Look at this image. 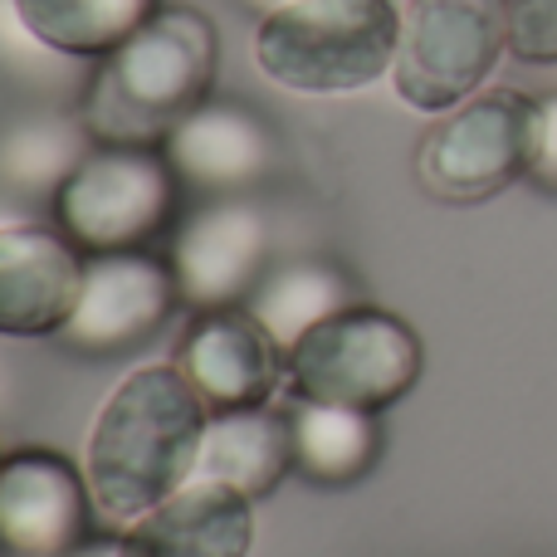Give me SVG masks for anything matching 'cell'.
I'll return each instance as SVG.
<instances>
[{
	"instance_id": "ac0fdd59",
	"label": "cell",
	"mask_w": 557,
	"mask_h": 557,
	"mask_svg": "<svg viewBox=\"0 0 557 557\" xmlns=\"http://www.w3.org/2000/svg\"><path fill=\"white\" fill-rule=\"evenodd\" d=\"M245 308L270 327L274 343L288 352V347L304 333H313L323 318L352 308V284H347L343 270H333V264H323V260H298V264H284V270L264 274L260 284H255V294L245 298Z\"/></svg>"
},
{
	"instance_id": "30bf717a",
	"label": "cell",
	"mask_w": 557,
	"mask_h": 557,
	"mask_svg": "<svg viewBox=\"0 0 557 557\" xmlns=\"http://www.w3.org/2000/svg\"><path fill=\"white\" fill-rule=\"evenodd\" d=\"M176 367L211 411H240V406H264L278 392L288 376V352L250 308L231 304L191 318L176 347Z\"/></svg>"
},
{
	"instance_id": "d6986e66",
	"label": "cell",
	"mask_w": 557,
	"mask_h": 557,
	"mask_svg": "<svg viewBox=\"0 0 557 557\" xmlns=\"http://www.w3.org/2000/svg\"><path fill=\"white\" fill-rule=\"evenodd\" d=\"M84 123H59V117H35L20 123L0 137V182L15 191H39L49 186V196L59 191L69 172L78 166L84 147Z\"/></svg>"
},
{
	"instance_id": "7402d4cb",
	"label": "cell",
	"mask_w": 557,
	"mask_h": 557,
	"mask_svg": "<svg viewBox=\"0 0 557 557\" xmlns=\"http://www.w3.org/2000/svg\"><path fill=\"white\" fill-rule=\"evenodd\" d=\"M69 557H117V539H94V543H78Z\"/></svg>"
},
{
	"instance_id": "7c38bea8",
	"label": "cell",
	"mask_w": 557,
	"mask_h": 557,
	"mask_svg": "<svg viewBox=\"0 0 557 557\" xmlns=\"http://www.w3.org/2000/svg\"><path fill=\"white\" fill-rule=\"evenodd\" d=\"M84 288V250L59 225H0V337H54Z\"/></svg>"
},
{
	"instance_id": "5bb4252c",
	"label": "cell",
	"mask_w": 557,
	"mask_h": 557,
	"mask_svg": "<svg viewBox=\"0 0 557 557\" xmlns=\"http://www.w3.org/2000/svg\"><path fill=\"white\" fill-rule=\"evenodd\" d=\"M255 543V504L225 484L191 480L147 519L127 523L117 557H245Z\"/></svg>"
},
{
	"instance_id": "9c48e42d",
	"label": "cell",
	"mask_w": 557,
	"mask_h": 557,
	"mask_svg": "<svg viewBox=\"0 0 557 557\" xmlns=\"http://www.w3.org/2000/svg\"><path fill=\"white\" fill-rule=\"evenodd\" d=\"M264 260H270V221L245 196H211L191 215H182L166 255L182 304H191L196 313L245 304L264 278Z\"/></svg>"
},
{
	"instance_id": "ffe728a7",
	"label": "cell",
	"mask_w": 557,
	"mask_h": 557,
	"mask_svg": "<svg viewBox=\"0 0 557 557\" xmlns=\"http://www.w3.org/2000/svg\"><path fill=\"white\" fill-rule=\"evenodd\" d=\"M509 54L557 64V0H509Z\"/></svg>"
},
{
	"instance_id": "7a4b0ae2",
	"label": "cell",
	"mask_w": 557,
	"mask_h": 557,
	"mask_svg": "<svg viewBox=\"0 0 557 557\" xmlns=\"http://www.w3.org/2000/svg\"><path fill=\"white\" fill-rule=\"evenodd\" d=\"M221 35L196 5H162L127 45L98 59L78 103V123L94 143L162 147L182 117L211 98Z\"/></svg>"
},
{
	"instance_id": "44dd1931",
	"label": "cell",
	"mask_w": 557,
	"mask_h": 557,
	"mask_svg": "<svg viewBox=\"0 0 557 557\" xmlns=\"http://www.w3.org/2000/svg\"><path fill=\"white\" fill-rule=\"evenodd\" d=\"M529 182L543 186V191H557V94L539 98V113H533Z\"/></svg>"
},
{
	"instance_id": "603a6c76",
	"label": "cell",
	"mask_w": 557,
	"mask_h": 557,
	"mask_svg": "<svg viewBox=\"0 0 557 557\" xmlns=\"http://www.w3.org/2000/svg\"><path fill=\"white\" fill-rule=\"evenodd\" d=\"M250 15H260V20H270V15H278V10H288V5H298V0H240Z\"/></svg>"
},
{
	"instance_id": "5b68a950",
	"label": "cell",
	"mask_w": 557,
	"mask_h": 557,
	"mask_svg": "<svg viewBox=\"0 0 557 557\" xmlns=\"http://www.w3.org/2000/svg\"><path fill=\"white\" fill-rule=\"evenodd\" d=\"M425 372V347L406 318L352 304L288 347V382L304 401L386 411Z\"/></svg>"
},
{
	"instance_id": "277c9868",
	"label": "cell",
	"mask_w": 557,
	"mask_h": 557,
	"mask_svg": "<svg viewBox=\"0 0 557 557\" xmlns=\"http://www.w3.org/2000/svg\"><path fill=\"white\" fill-rule=\"evenodd\" d=\"M182 211V176L162 147L94 143L54 191V225L84 255L147 250Z\"/></svg>"
},
{
	"instance_id": "3957f363",
	"label": "cell",
	"mask_w": 557,
	"mask_h": 557,
	"mask_svg": "<svg viewBox=\"0 0 557 557\" xmlns=\"http://www.w3.org/2000/svg\"><path fill=\"white\" fill-rule=\"evenodd\" d=\"M396 45H401L396 0H298L260 20L255 64L288 94L343 98L392 74Z\"/></svg>"
},
{
	"instance_id": "52a82bcc",
	"label": "cell",
	"mask_w": 557,
	"mask_h": 557,
	"mask_svg": "<svg viewBox=\"0 0 557 557\" xmlns=\"http://www.w3.org/2000/svg\"><path fill=\"white\" fill-rule=\"evenodd\" d=\"M533 113L539 98L513 94V88H490L470 103L441 113V123L425 133L416 152V176L435 201L474 206L499 196L519 176H529V147H533Z\"/></svg>"
},
{
	"instance_id": "e0dca14e",
	"label": "cell",
	"mask_w": 557,
	"mask_h": 557,
	"mask_svg": "<svg viewBox=\"0 0 557 557\" xmlns=\"http://www.w3.org/2000/svg\"><path fill=\"white\" fill-rule=\"evenodd\" d=\"M35 45L69 59H108L162 10V0H10Z\"/></svg>"
},
{
	"instance_id": "8992f818",
	"label": "cell",
	"mask_w": 557,
	"mask_h": 557,
	"mask_svg": "<svg viewBox=\"0 0 557 557\" xmlns=\"http://www.w3.org/2000/svg\"><path fill=\"white\" fill-rule=\"evenodd\" d=\"M509 49V0H406L392 88L416 113L470 103Z\"/></svg>"
},
{
	"instance_id": "4fadbf2b",
	"label": "cell",
	"mask_w": 557,
	"mask_h": 557,
	"mask_svg": "<svg viewBox=\"0 0 557 557\" xmlns=\"http://www.w3.org/2000/svg\"><path fill=\"white\" fill-rule=\"evenodd\" d=\"M162 152L176 166L182 186L211 196H240L274 172L278 143L255 108L235 103V98H206L191 117L172 127Z\"/></svg>"
},
{
	"instance_id": "9a60e30c",
	"label": "cell",
	"mask_w": 557,
	"mask_h": 557,
	"mask_svg": "<svg viewBox=\"0 0 557 557\" xmlns=\"http://www.w3.org/2000/svg\"><path fill=\"white\" fill-rule=\"evenodd\" d=\"M294 470V431L288 416L270 406H240V411H215L206 425L196 474L201 484H225L245 499H264L278 490V480Z\"/></svg>"
},
{
	"instance_id": "2e32d148",
	"label": "cell",
	"mask_w": 557,
	"mask_h": 557,
	"mask_svg": "<svg viewBox=\"0 0 557 557\" xmlns=\"http://www.w3.org/2000/svg\"><path fill=\"white\" fill-rule=\"evenodd\" d=\"M288 431H294V470L313 484H357L382 460L376 411L298 396V406L288 411Z\"/></svg>"
},
{
	"instance_id": "ba28073f",
	"label": "cell",
	"mask_w": 557,
	"mask_h": 557,
	"mask_svg": "<svg viewBox=\"0 0 557 557\" xmlns=\"http://www.w3.org/2000/svg\"><path fill=\"white\" fill-rule=\"evenodd\" d=\"M182 304V288L166 260L152 250L84 255V288L59 327V347L74 357H123L143 347Z\"/></svg>"
},
{
	"instance_id": "8fae6325",
	"label": "cell",
	"mask_w": 557,
	"mask_h": 557,
	"mask_svg": "<svg viewBox=\"0 0 557 557\" xmlns=\"http://www.w3.org/2000/svg\"><path fill=\"white\" fill-rule=\"evenodd\" d=\"M94 494L88 480L54 450H15L0 460V553L69 557L88 543Z\"/></svg>"
},
{
	"instance_id": "6da1fadb",
	"label": "cell",
	"mask_w": 557,
	"mask_h": 557,
	"mask_svg": "<svg viewBox=\"0 0 557 557\" xmlns=\"http://www.w3.org/2000/svg\"><path fill=\"white\" fill-rule=\"evenodd\" d=\"M211 406L182 367H137L113 386L84 445V480L103 519L137 523L196 474Z\"/></svg>"
}]
</instances>
